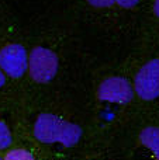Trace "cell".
I'll return each mask as SVG.
<instances>
[{
	"mask_svg": "<svg viewBox=\"0 0 159 160\" xmlns=\"http://www.w3.org/2000/svg\"><path fill=\"white\" fill-rule=\"evenodd\" d=\"M34 135L42 143H62L73 146L82 136V129L76 124L64 121L52 114H41L34 125Z\"/></svg>",
	"mask_w": 159,
	"mask_h": 160,
	"instance_id": "obj_1",
	"label": "cell"
},
{
	"mask_svg": "<svg viewBox=\"0 0 159 160\" xmlns=\"http://www.w3.org/2000/svg\"><path fill=\"white\" fill-rule=\"evenodd\" d=\"M28 70L37 83L51 82L58 72V56L47 48H34L28 56Z\"/></svg>",
	"mask_w": 159,
	"mask_h": 160,
	"instance_id": "obj_2",
	"label": "cell"
},
{
	"mask_svg": "<svg viewBox=\"0 0 159 160\" xmlns=\"http://www.w3.org/2000/svg\"><path fill=\"white\" fill-rule=\"evenodd\" d=\"M135 91L145 101L159 97V59H152L135 76Z\"/></svg>",
	"mask_w": 159,
	"mask_h": 160,
	"instance_id": "obj_3",
	"label": "cell"
},
{
	"mask_svg": "<svg viewBox=\"0 0 159 160\" xmlns=\"http://www.w3.org/2000/svg\"><path fill=\"white\" fill-rule=\"evenodd\" d=\"M28 66V56L24 47L10 44L0 51V69L11 78H21Z\"/></svg>",
	"mask_w": 159,
	"mask_h": 160,
	"instance_id": "obj_4",
	"label": "cell"
},
{
	"mask_svg": "<svg viewBox=\"0 0 159 160\" xmlns=\"http://www.w3.org/2000/svg\"><path fill=\"white\" fill-rule=\"evenodd\" d=\"M97 96L103 101L127 104L132 100L134 90L124 78H109L100 84Z\"/></svg>",
	"mask_w": 159,
	"mask_h": 160,
	"instance_id": "obj_5",
	"label": "cell"
},
{
	"mask_svg": "<svg viewBox=\"0 0 159 160\" xmlns=\"http://www.w3.org/2000/svg\"><path fill=\"white\" fill-rule=\"evenodd\" d=\"M140 141L145 148L154 153L155 159L159 160V128L148 127L140 133Z\"/></svg>",
	"mask_w": 159,
	"mask_h": 160,
	"instance_id": "obj_6",
	"label": "cell"
},
{
	"mask_svg": "<svg viewBox=\"0 0 159 160\" xmlns=\"http://www.w3.org/2000/svg\"><path fill=\"white\" fill-rule=\"evenodd\" d=\"M11 143V133L7 125L3 121H0V150L8 148Z\"/></svg>",
	"mask_w": 159,
	"mask_h": 160,
	"instance_id": "obj_7",
	"label": "cell"
},
{
	"mask_svg": "<svg viewBox=\"0 0 159 160\" xmlns=\"http://www.w3.org/2000/svg\"><path fill=\"white\" fill-rule=\"evenodd\" d=\"M4 160H34L33 155L24 149H14L6 155Z\"/></svg>",
	"mask_w": 159,
	"mask_h": 160,
	"instance_id": "obj_8",
	"label": "cell"
},
{
	"mask_svg": "<svg viewBox=\"0 0 159 160\" xmlns=\"http://www.w3.org/2000/svg\"><path fill=\"white\" fill-rule=\"evenodd\" d=\"M87 2H89L93 7L100 8V7H109V6H111L113 3L115 2V0H87Z\"/></svg>",
	"mask_w": 159,
	"mask_h": 160,
	"instance_id": "obj_9",
	"label": "cell"
},
{
	"mask_svg": "<svg viewBox=\"0 0 159 160\" xmlns=\"http://www.w3.org/2000/svg\"><path fill=\"white\" fill-rule=\"evenodd\" d=\"M140 0H115L117 4H120L121 7H126V8H130V7H134Z\"/></svg>",
	"mask_w": 159,
	"mask_h": 160,
	"instance_id": "obj_10",
	"label": "cell"
},
{
	"mask_svg": "<svg viewBox=\"0 0 159 160\" xmlns=\"http://www.w3.org/2000/svg\"><path fill=\"white\" fill-rule=\"evenodd\" d=\"M154 13L159 17V0H155V3H154Z\"/></svg>",
	"mask_w": 159,
	"mask_h": 160,
	"instance_id": "obj_11",
	"label": "cell"
},
{
	"mask_svg": "<svg viewBox=\"0 0 159 160\" xmlns=\"http://www.w3.org/2000/svg\"><path fill=\"white\" fill-rule=\"evenodd\" d=\"M4 82H6V78H4V75H3L2 69H0V87H2V86L4 84Z\"/></svg>",
	"mask_w": 159,
	"mask_h": 160,
	"instance_id": "obj_12",
	"label": "cell"
},
{
	"mask_svg": "<svg viewBox=\"0 0 159 160\" xmlns=\"http://www.w3.org/2000/svg\"><path fill=\"white\" fill-rule=\"evenodd\" d=\"M0 160H2V158H0Z\"/></svg>",
	"mask_w": 159,
	"mask_h": 160,
	"instance_id": "obj_13",
	"label": "cell"
}]
</instances>
